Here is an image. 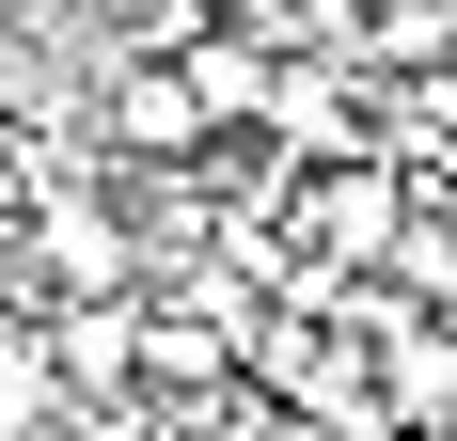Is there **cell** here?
<instances>
[{
    "label": "cell",
    "mask_w": 457,
    "mask_h": 441,
    "mask_svg": "<svg viewBox=\"0 0 457 441\" xmlns=\"http://www.w3.org/2000/svg\"><path fill=\"white\" fill-rule=\"evenodd\" d=\"M32 284H63V300H111V284H127V237H111L95 205H47V220H32Z\"/></svg>",
    "instance_id": "obj_1"
},
{
    "label": "cell",
    "mask_w": 457,
    "mask_h": 441,
    "mask_svg": "<svg viewBox=\"0 0 457 441\" xmlns=\"http://www.w3.org/2000/svg\"><path fill=\"white\" fill-rule=\"evenodd\" d=\"M111 127H127L142 158H189V142H205V95H189V63H174V79H127V95H111Z\"/></svg>",
    "instance_id": "obj_2"
}]
</instances>
